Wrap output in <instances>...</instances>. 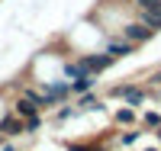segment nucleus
Wrapping results in <instances>:
<instances>
[{
    "mask_svg": "<svg viewBox=\"0 0 161 151\" xmlns=\"http://www.w3.org/2000/svg\"><path fill=\"white\" fill-rule=\"evenodd\" d=\"M110 97L123 100V103H129V106H142L145 100H148V90H142V87H136V84H116V87L110 90Z\"/></svg>",
    "mask_w": 161,
    "mask_h": 151,
    "instance_id": "f257e3e1",
    "label": "nucleus"
},
{
    "mask_svg": "<svg viewBox=\"0 0 161 151\" xmlns=\"http://www.w3.org/2000/svg\"><path fill=\"white\" fill-rule=\"evenodd\" d=\"M39 129H42V113L23 119V135H39Z\"/></svg>",
    "mask_w": 161,
    "mask_h": 151,
    "instance_id": "f8f14e48",
    "label": "nucleus"
},
{
    "mask_svg": "<svg viewBox=\"0 0 161 151\" xmlns=\"http://www.w3.org/2000/svg\"><path fill=\"white\" fill-rule=\"evenodd\" d=\"M10 113H13V116H19V119H29V116L39 113V106L29 103L26 97H16V100H13V106H10Z\"/></svg>",
    "mask_w": 161,
    "mask_h": 151,
    "instance_id": "6e6552de",
    "label": "nucleus"
},
{
    "mask_svg": "<svg viewBox=\"0 0 161 151\" xmlns=\"http://www.w3.org/2000/svg\"><path fill=\"white\" fill-rule=\"evenodd\" d=\"M119 35L126 39V42H132V45H142V42H148V39L155 35L148 26H145L142 19H132V23H126L123 29H119Z\"/></svg>",
    "mask_w": 161,
    "mask_h": 151,
    "instance_id": "f03ea898",
    "label": "nucleus"
},
{
    "mask_svg": "<svg viewBox=\"0 0 161 151\" xmlns=\"http://www.w3.org/2000/svg\"><path fill=\"white\" fill-rule=\"evenodd\" d=\"M0 132H3V138H19V135H23V119L7 113L3 119H0Z\"/></svg>",
    "mask_w": 161,
    "mask_h": 151,
    "instance_id": "423d86ee",
    "label": "nucleus"
},
{
    "mask_svg": "<svg viewBox=\"0 0 161 151\" xmlns=\"http://www.w3.org/2000/svg\"><path fill=\"white\" fill-rule=\"evenodd\" d=\"M68 87H71V97H77V93H84V90H93L97 87V74H84L77 80H68Z\"/></svg>",
    "mask_w": 161,
    "mask_h": 151,
    "instance_id": "1a4fd4ad",
    "label": "nucleus"
},
{
    "mask_svg": "<svg viewBox=\"0 0 161 151\" xmlns=\"http://www.w3.org/2000/svg\"><path fill=\"white\" fill-rule=\"evenodd\" d=\"M84 74H90V71L84 67L80 58H71V61L61 64V77H64V80H77V77H84Z\"/></svg>",
    "mask_w": 161,
    "mask_h": 151,
    "instance_id": "0eeeda50",
    "label": "nucleus"
},
{
    "mask_svg": "<svg viewBox=\"0 0 161 151\" xmlns=\"http://www.w3.org/2000/svg\"><path fill=\"white\" fill-rule=\"evenodd\" d=\"M152 132H155V138H158V142H161V126H158V129H152Z\"/></svg>",
    "mask_w": 161,
    "mask_h": 151,
    "instance_id": "a211bd4d",
    "label": "nucleus"
},
{
    "mask_svg": "<svg viewBox=\"0 0 161 151\" xmlns=\"http://www.w3.org/2000/svg\"><path fill=\"white\" fill-rule=\"evenodd\" d=\"M0 148H3V151H19L16 145H13V138H7V142H3V145H0Z\"/></svg>",
    "mask_w": 161,
    "mask_h": 151,
    "instance_id": "f3484780",
    "label": "nucleus"
},
{
    "mask_svg": "<svg viewBox=\"0 0 161 151\" xmlns=\"http://www.w3.org/2000/svg\"><path fill=\"white\" fill-rule=\"evenodd\" d=\"M80 113V109L77 106H68V100H64V103H58V113H55V122H68V119H74Z\"/></svg>",
    "mask_w": 161,
    "mask_h": 151,
    "instance_id": "ddd939ff",
    "label": "nucleus"
},
{
    "mask_svg": "<svg viewBox=\"0 0 161 151\" xmlns=\"http://www.w3.org/2000/svg\"><path fill=\"white\" fill-rule=\"evenodd\" d=\"M74 106L80 109V113H93V109H103V100H100L93 90H84V93H77V97H74Z\"/></svg>",
    "mask_w": 161,
    "mask_h": 151,
    "instance_id": "39448f33",
    "label": "nucleus"
},
{
    "mask_svg": "<svg viewBox=\"0 0 161 151\" xmlns=\"http://www.w3.org/2000/svg\"><path fill=\"white\" fill-rule=\"evenodd\" d=\"M113 119L119 122V126H136V122H139V113H136V109H132L129 103H123V106H119L116 113H113Z\"/></svg>",
    "mask_w": 161,
    "mask_h": 151,
    "instance_id": "9d476101",
    "label": "nucleus"
},
{
    "mask_svg": "<svg viewBox=\"0 0 161 151\" xmlns=\"http://www.w3.org/2000/svg\"><path fill=\"white\" fill-rule=\"evenodd\" d=\"M139 122H142V129H148V132H152V129L161 126V113H155V109H145V113L139 116Z\"/></svg>",
    "mask_w": 161,
    "mask_h": 151,
    "instance_id": "9b49d317",
    "label": "nucleus"
},
{
    "mask_svg": "<svg viewBox=\"0 0 161 151\" xmlns=\"http://www.w3.org/2000/svg\"><path fill=\"white\" fill-rule=\"evenodd\" d=\"M80 61H84V67H87V71L90 74H103L106 71V67H113L116 64V58H113V55L110 51H97V55H80Z\"/></svg>",
    "mask_w": 161,
    "mask_h": 151,
    "instance_id": "7ed1b4c3",
    "label": "nucleus"
},
{
    "mask_svg": "<svg viewBox=\"0 0 161 151\" xmlns=\"http://www.w3.org/2000/svg\"><path fill=\"white\" fill-rule=\"evenodd\" d=\"M145 151H158V148H145Z\"/></svg>",
    "mask_w": 161,
    "mask_h": 151,
    "instance_id": "aec40b11",
    "label": "nucleus"
},
{
    "mask_svg": "<svg viewBox=\"0 0 161 151\" xmlns=\"http://www.w3.org/2000/svg\"><path fill=\"white\" fill-rule=\"evenodd\" d=\"M136 48H139V45L126 42L123 35H116V39H106V45H103V51H110L116 61H119V58H129V55H136Z\"/></svg>",
    "mask_w": 161,
    "mask_h": 151,
    "instance_id": "20e7f679",
    "label": "nucleus"
},
{
    "mask_svg": "<svg viewBox=\"0 0 161 151\" xmlns=\"http://www.w3.org/2000/svg\"><path fill=\"white\" fill-rule=\"evenodd\" d=\"M64 151H106L100 145H84V142H74V145H64Z\"/></svg>",
    "mask_w": 161,
    "mask_h": 151,
    "instance_id": "2eb2a0df",
    "label": "nucleus"
},
{
    "mask_svg": "<svg viewBox=\"0 0 161 151\" xmlns=\"http://www.w3.org/2000/svg\"><path fill=\"white\" fill-rule=\"evenodd\" d=\"M142 138V132L139 129H129V132H123V135H119V148H129V145H136Z\"/></svg>",
    "mask_w": 161,
    "mask_h": 151,
    "instance_id": "4468645a",
    "label": "nucleus"
},
{
    "mask_svg": "<svg viewBox=\"0 0 161 151\" xmlns=\"http://www.w3.org/2000/svg\"><path fill=\"white\" fill-rule=\"evenodd\" d=\"M3 142H7V138H3V132H0V145H3Z\"/></svg>",
    "mask_w": 161,
    "mask_h": 151,
    "instance_id": "6ab92c4d",
    "label": "nucleus"
},
{
    "mask_svg": "<svg viewBox=\"0 0 161 151\" xmlns=\"http://www.w3.org/2000/svg\"><path fill=\"white\" fill-rule=\"evenodd\" d=\"M161 3V0H132V7H136V10H155Z\"/></svg>",
    "mask_w": 161,
    "mask_h": 151,
    "instance_id": "dca6fc26",
    "label": "nucleus"
}]
</instances>
